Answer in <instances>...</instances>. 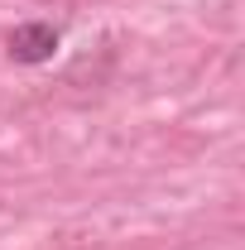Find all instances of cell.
Instances as JSON below:
<instances>
[{
    "label": "cell",
    "instance_id": "cell-1",
    "mask_svg": "<svg viewBox=\"0 0 245 250\" xmlns=\"http://www.w3.org/2000/svg\"><path fill=\"white\" fill-rule=\"evenodd\" d=\"M58 24H20L10 34V58L15 62H48L58 53Z\"/></svg>",
    "mask_w": 245,
    "mask_h": 250
}]
</instances>
